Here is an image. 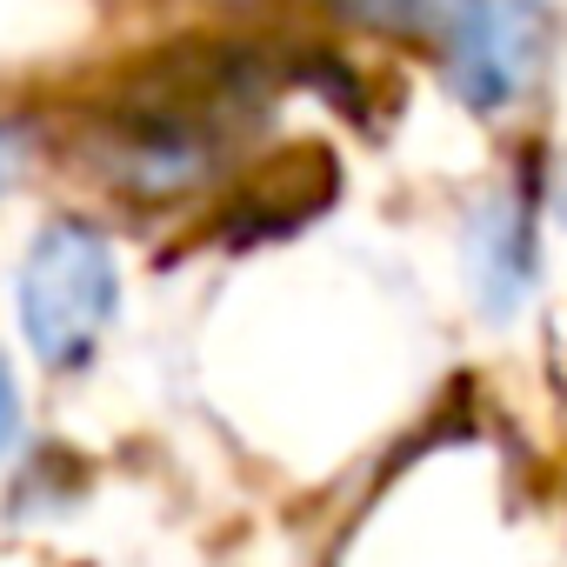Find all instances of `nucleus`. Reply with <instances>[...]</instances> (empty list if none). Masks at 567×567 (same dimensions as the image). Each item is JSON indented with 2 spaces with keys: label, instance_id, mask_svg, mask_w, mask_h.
<instances>
[{
  "label": "nucleus",
  "instance_id": "nucleus-1",
  "mask_svg": "<svg viewBox=\"0 0 567 567\" xmlns=\"http://www.w3.org/2000/svg\"><path fill=\"white\" fill-rule=\"evenodd\" d=\"M114 308H121V267H114L107 234L87 220H48L14 280V315H21L34 361L54 374L87 368Z\"/></svg>",
  "mask_w": 567,
  "mask_h": 567
},
{
  "label": "nucleus",
  "instance_id": "nucleus-2",
  "mask_svg": "<svg viewBox=\"0 0 567 567\" xmlns=\"http://www.w3.org/2000/svg\"><path fill=\"white\" fill-rule=\"evenodd\" d=\"M447 87L474 114L534 101L554 61V0H454L447 14Z\"/></svg>",
  "mask_w": 567,
  "mask_h": 567
},
{
  "label": "nucleus",
  "instance_id": "nucleus-3",
  "mask_svg": "<svg viewBox=\"0 0 567 567\" xmlns=\"http://www.w3.org/2000/svg\"><path fill=\"white\" fill-rule=\"evenodd\" d=\"M467 274L487 321H514L534 295V220L527 200L494 194L467 214Z\"/></svg>",
  "mask_w": 567,
  "mask_h": 567
},
{
  "label": "nucleus",
  "instance_id": "nucleus-4",
  "mask_svg": "<svg viewBox=\"0 0 567 567\" xmlns=\"http://www.w3.org/2000/svg\"><path fill=\"white\" fill-rule=\"evenodd\" d=\"M341 14L381 34H421V28H447L454 0H341Z\"/></svg>",
  "mask_w": 567,
  "mask_h": 567
},
{
  "label": "nucleus",
  "instance_id": "nucleus-5",
  "mask_svg": "<svg viewBox=\"0 0 567 567\" xmlns=\"http://www.w3.org/2000/svg\"><path fill=\"white\" fill-rule=\"evenodd\" d=\"M21 434V388H14V368L8 354H0V454H8V441Z\"/></svg>",
  "mask_w": 567,
  "mask_h": 567
},
{
  "label": "nucleus",
  "instance_id": "nucleus-6",
  "mask_svg": "<svg viewBox=\"0 0 567 567\" xmlns=\"http://www.w3.org/2000/svg\"><path fill=\"white\" fill-rule=\"evenodd\" d=\"M21 161H28V134H21V127H8V121H0V194L14 187Z\"/></svg>",
  "mask_w": 567,
  "mask_h": 567
}]
</instances>
